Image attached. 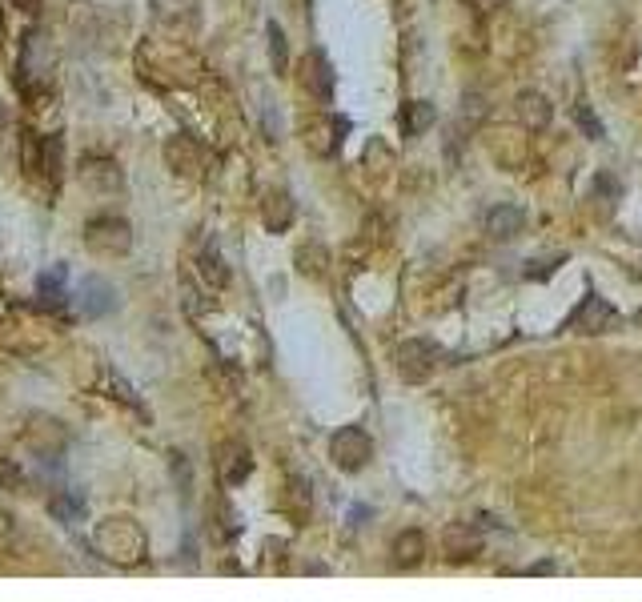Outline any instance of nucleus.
<instances>
[{
	"mask_svg": "<svg viewBox=\"0 0 642 602\" xmlns=\"http://www.w3.org/2000/svg\"><path fill=\"white\" fill-rule=\"evenodd\" d=\"M65 277H69V269L65 265H53V269H45L41 277H37V293H41V306H61L65 301Z\"/></svg>",
	"mask_w": 642,
	"mask_h": 602,
	"instance_id": "aec40b11",
	"label": "nucleus"
},
{
	"mask_svg": "<svg viewBox=\"0 0 642 602\" xmlns=\"http://www.w3.org/2000/svg\"><path fill=\"white\" fill-rule=\"evenodd\" d=\"M486 113H490V109H486V101H482L478 93H466V97H462V125L474 129L478 121H486Z\"/></svg>",
	"mask_w": 642,
	"mask_h": 602,
	"instance_id": "bb28decb",
	"label": "nucleus"
},
{
	"mask_svg": "<svg viewBox=\"0 0 642 602\" xmlns=\"http://www.w3.org/2000/svg\"><path fill=\"white\" fill-rule=\"evenodd\" d=\"M13 546H17V522H13V514L0 510V554H9Z\"/></svg>",
	"mask_w": 642,
	"mask_h": 602,
	"instance_id": "cd10ccee",
	"label": "nucleus"
},
{
	"mask_svg": "<svg viewBox=\"0 0 642 602\" xmlns=\"http://www.w3.org/2000/svg\"><path fill=\"white\" fill-rule=\"evenodd\" d=\"M165 165H169L173 173L197 177V173L205 169V153H201V145H197L193 137L177 133V137H169V141H165Z\"/></svg>",
	"mask_w": 642,
	"mask_h": 602,
	"instance_id": "ddd939ff",
	"label": "nucleus"
},
{
	"mask_svg": "<svg viewBox=\"0 0 642 602\" xmlns=\"http://www.w3.org/2000/svg\"><path fill=\"white\" fill-rule=\"evenodd\" d=\"M522 225H526V209H522V205H514V201L494 205V209L486 213V233H490L494 241H506V237L522 233Z\"/></svg>",
	"mask_w": 642,
	"mask_h": 602,
	"instance_id": "2eb2a0df",
	"label": "nucleus"
},
{
	"mask_svg": "<svg viewBox=\"0 0 642 602\" xmlns=\"http://www.w3.org/2000/svg\"><path fill=\"white\" fill-rule=\"evenodd\" d=\"M370 458H374V438H370L362 426H342V430L330 438V462H334L342 474L366 470Z\"/></svg>",
	"mask_w": 642,
	"mask_h": 602,
	"instance_id": "7ed1b4c3",
	"label": "nucleus"
},
{
	"mask_svg": "<svg viewBox=\"0 0 642 602\" xmlns=\"http://www.w3.org/2000/svg\"><path fill=\"white\" fill-rule=\"evenodd\" d=\"M5 125H9V109L0 105V133H5Z\"/></svg>",
	"mask_w": 642,
	"mask_h": 602,
	"instance_id": "473e14b6",
	"label": "nucleus"
},
{
	"mask_svg": "<svg viewBox=\"0 0 642 602\" xmlns=\"http://www.w3.org/2000/svg\"><path fill=\"white\" fill-rule=\"evenodd\" d=\"M265 37H269V65H273V73L281 77V73L289 69V45H285V33H281L277 25H269V29H265Z\"/></svg>",
	"mask_w": 642,
	"mask_h": 602,
	"instance_id": "5701e85b",
	"label": "nucleus"
},
{
	"mask_svg": "<svg viewBox=\"0 0 642 602\" xmlns=\"http://www.w3.org/2000/svg\"><path fill=\"white\" fill-rule=\"evenodd\" d=\"M462 5L470 13H478V17H494L498 9H506V0H462Z\"/></svg>",
	"mask_w": 642,
	"mask_h": 602,
	"instance_id": "c756f323",
	"label": "nucleus"
},
{
	"mask_svg": "<svg viewBox=\"0 0 642 602\" xmlns=\"http://www.w3.org/2000/svg\"><path fill=\"white\" fill-rule=\"evenodd\" d=\"M81 241L97 257H125L133 249V225L125 217H117V213H97V217L85 221Z\"/></svg>",
	"mask_w": 642,
	"mask_h": 602,
	"instance_id": "f03ea898",
	"label": "nucleus"
},
{
	"mask_svg": "<svg viewBox=\"0 0 642 602\" xmlns=\"http://www.w3.org/2000/svg\"><path fill=\"white\" fill-rule=\"evenodd\" d=\"M93 550L109 562V566H121V570H133L149 558V534L137 518L129 514H109L97 522L93 530Z\"/></svg>",
	"mask_w": 642,
	"mask_h": 602,
	"instance_id": "f257e3e1",
	"label": "nucleus"
},
{
	"mask_svg": "<svg viewBox=\"0 0 642 602\" xmlns=\"http://www.w3.org/2000/svg\"><path fill=\"white\" fill-rule=\"evenodd\" d=\"M77 306H81V318H105L117 306V289L105 277H85L77 289Z\"/></svg>",
	"mask_w": 642,
	"mask_h": 602,
	"instance_id": "9b49d317",
	"label": "nucleus"
},
{
	"mask_svg": "<svg viewBox=\"0 0 642 602\" xmlns=\"http://www.w3.org/2000/svg\"><path fill=\"white\" fill-rule=\"evenodd\" d=\"M514 117H518V125H522L526 133H542V129L554 121V105H550L546 93L526 89V93H518V101H514Z\"/></svg>",
	"mask_w": 642,
	"mask_h": 602,
	"instance_id": "f8f14e48",
	"label": "nucleus"
},
{
	"mask_svg": "<svg viewBox=\"0 0 642 602\" xmlns=\"http://www.w3.org/2000/svg\"><path fill=\"white\" fill-rule=\"evenodd\" d=\"M61 157H65L61 137H41V169H37V173H45L53 185H57V177H61Z\"/></svg>",
	"mask_w": 642,
	"mask_h": 602,
	"instance_id": "4be33fe9",
	"label": "nucleus"
},
{
	"mask_svg": "<svg viewBox=\"0 0 642 602\" xmlns=\"http://www.w3.org/2000/svg\"><path fill=\"white\" fill-rule=\"evenodd\" d=\"M201 273H205V281H209V285H217V289L229 281V269H225V261H221L217 245H209V249L201 253Z\"/></svg>",
	"mask_w": 642,
	"mask_h": 602,
	"instance_id": "b1692460",
	"label": "nucleus"
},
{
	"mask_svg": "<svg viewBox=\"0 0 642 602\" xmlns=\"http://www.w3.org/2000/svg\"><path fill=\"white\" fill-rule=\"evenodd\" d=\"M574 125H578L590 141H602V137H606V129H602V121L594 117V109H590V105H574Z\"/></svg>",
	"mask_w": 642,
	"mask_h": 602,
	"instance_id": "393cba45",
	"label": "nucleus"
},
{
	"mask_svg": "<svg viewBox=\"0 0 642 602\" xmlns=\"http://www.w3.org/2000/svg\"><path fill=\"white\" fill-rule=\"evenodd\" d=\"M49 510H53V518H61L65 526H73V522H81V518H85V494H77V490H61V494H53Z\"/></svg>",
	"mask_w": 642,
	"mask_h": 602,
	"instance_id": "412c9836",
	"label": "nucleus"
},
{
	"mask_svg": "<svg viewBox=\"0 0 642 602\" xmlns=\"http://www.w3.org/2000/svg\"><path fill=\"white\" fill-rule=\"evenodd\" d=\"M293 197L289 193H269L265 197V209H261V221H265V229L269 233H281V229H289L293 225Z\"/></svg>",
	"mask_w": 642,
	"mask_h": 602,
	"instance_id": "a211bd4d",
	"label": "nucleus"
},
{
	"mask_svg": "<svg viewBox=\"0 0 642 602\" xmlns=\"http://www.w3.org/2000/svg\"><path fill=\"white\" fill-rule=\"evenodd\" d=\"M153 17L169 33H193L201 21V0H149Z\"/></svg>",
	"mask_w": 642,
	"mask_h": 602,
	"instance_id": "1a4fd4ad",
	"label": "nucleus"
},
{
	"mask_svg": "<svg viewBox=\"0 0 642 602\" xmlns=\"http://www.w3.org/2000/svg\"><path fill=\"white\" fill-rule=\"evenodd\" d=\"M113 398H121V402H125V406H133V410H137V414H145V406H141V402H137V394H133V390H129V382H125V378H121V374H113Z\"/></svg>",
	"mask_w": 642,
	"mask_h": 602,
	"instance_id": "c85d7f7f",
	"label": "nucleus"
},
{
	"mask_svg": "<svg viewBox=\"0 0 642 602\" xmlns=\"http://www.w3.org/2000/svg\"><path fill=\"white\" fill-rule=\"evenodd\" d=\"M77 177H81V185L93 189V193H121V189H125V173H121V165L109 161V157H85Z\"/></svg>",
	"mask_w": 642,
	"mask_h": 602,
	"instance_id": "9d476101",
	"label": "nucleus"
},
{
	"mask_svg": "<svg viewBox=\"0 0 642 602\" xmlns=\"http://www.w3.org/2000/svg\"><path fill=\"white\" fill-rule=\"evenodd\" d=\"M434 121H438V109H434L430 101H406V105H402V117H398L402 137H422Z\"/></svg>",
	"mask_w": 642,
	"mask_h": 602,
	"instance_id": "f3484780",
	"label": "nucleus"
},
{
	"mask_svg": "<svg viewBox=\"0 0 642 602\" xmlns=\"http://www.w3.org/2000/svg\"><path fill=\"white\" fill-rule=\"evenodd\" d=\"M558 566L554 562H534V566H526V574H554Z\"/></svg>",
	"mask_w": 642,
	"mask_h": 602,
	"instance_id": "2f4dec72",
	"label": "nucleus"
},
{
	"mask_svg": "<svg viewBox=\"0 0 642 602\" xmlns=\"http://www.w3.org/2000/svg\"><path fill=\"white\" fill-rule=\"evenodd\" d=\"M346 133H350V121L326 113V117H313V121L305 125V145H309L317 157H334V153L342 149Z\"/></svg>",
	"mask_w": 642,
	"mask_h": 602,
	"instance_id": "0eeeda50",
	"label": "nucleus"
},
{
	"mask_svg": "<svg viewBox=\"0 0 642 602\" xmlns=\"http://www.w3.org/2000/svg\"><path fill=\"white\" fill-rule=\"evenodd\" d=\"M594 189H598V193H610V201H618V197H622V181H618V177H610V173H598Z\"/></svg>",
	"mask_w": 642,
	"mask_h": 602,
	"instance_id": "7c9ffc66",
	"label": "nucleus"
},
{
	"mask_svg": "<svg viewBox=\"0 0 642 602\" xmlns=\"http://www.w3.org/2000/svg\"><path fill=\"white\" fill-rule=\"evenodd\" d=\"M394 566L398 570H414V566H422V558H426V534L422 530H402L398 538H394Z\"/></svg>",
	"mask_w": 642,
	"mask_h": 602,
	"instance_id": "dca6fc26",
	"label": "nucleus"
},
{
	"mask_svg": "<svg viewBox=\"0 0 642 602\" xmlns=\"http://www.w3.org/2000/svg\"><path fill=\"white\" fill-rule=\"evenodd\" d=\"M309 502H313V494H309V482L305 478H289V486H285V494H281V510L289 514V518H309Z\"/></svg>",
	"mask_w": 642,
	"mask_h": 602,
	"instance_id": "6ab92c4d",
	"label": "nucleus"
},
{
	"mask_svg": "<svg viewBox=\"0 0 642 602\" xmlns=\"http://www.w3.org/2000/svg\"><path fill=\"white\" fill-rule=\"evenodd\" d=\"M305 89L317 97V101H330L334 97V65L326 61V53L321 49H309L305 53Z\"/></svg>",
	"mask_w": 642,
	"mask_h": 602,
	"instance_id": "4468645a",
	"label": "nucleus"
},
{
	"mask_svg": "<svg viewBox=\"0 0 642 602\" xmlns=\"http://www.w3.org/2000/svg\"><path fill=\"white\" fill-rule=\"evenodd\" d=\"M21 161H25L29 173L41 169V137L33 129H21Z\"/></svg>",
	"mask_w": 642,
	"mask_h": 602,
	"instance_id": "a878e982",
	"label": "nucleus"
},
{
	"mask_svg": "<svg viewBox=\"0 0 642 602\" xmlns=\"http://www.w3.org/2000/svg\"><path fill=\"white\" fill-rule=\"evenodd\" d=\"M213 470H217V482H221L225 490L241 486V482L253 474V454H249V446L237 442V438L217 442V450H213Z\"/></svg>",
	"mask_w": 642,
	"mask_h": 602,
	"instance_id": "423d86ee",
	"label": "nucleus"
},
{
	"mask_svg": "<svg viewBox=\"0 0 642 602\" xmlns=\"http://www.w3.org/2000/svg\"><path fill=\"white\" fill-rule=\"evenodd\" d=\"M442 546H446V558L450 562H474L486 546L482 538V526L478 522H450L446 534H442Z\"/></svg>",
	"mask_w": 642,
	"mask_h": 602,
	"instance_id": "6e6552de",
	"label": "nucleus"
},
{
	"mask_svg": "<svg viewBox=\"0 0 642 602\" xmlns=\"http://www.w3.org/2000/svg\"><path fill=\"white\" fill-rule=\"evenodd\" d=\"M438 362H442V350L430 338H410V342L398 346V374L406 382H414V386L426 382L438 370Z\"/></svg>",
	"mask_w": 642,
	"mask_h": 602,
	"instance_id": "39448f33",
	"label": "nucleus"
},
{
	"mask_svg": "<svg viewBox=\"0 0 642 602\" xmlns=\"http://www.w3.org/2000/svg\"><path fill=\"white\" fill-rule=\"evenodd\" d=\"M618 322H622V318H618V310L610 306L606 297H598V293L590 289V293L578 301V310L570 314L566 330H574V334H590V338H594V334H610Z\"/></svg>",
	"mask_w": 642,
	"mask_h": 602,
	"instance_id": "20e7f679",
	"label": "nucleus"
}]
</instances>
